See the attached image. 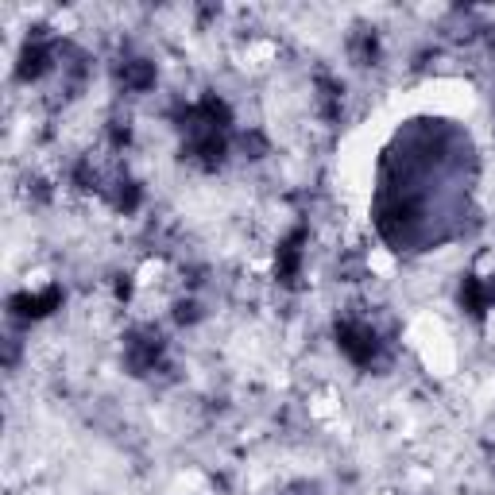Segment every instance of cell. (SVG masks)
Masks as SVG:
<instances>
[{
    "mask_svg": "<svg viewBox=\"0 0 495 495\" xmlns=\"http://www.w3.org/2000/svg\"><path fill=\"white\" fill-rule=\"evenodd\" d=\"M147 271L163 275V271H166V263H163V260H147ZM163 282H166V279H155V291L163 287ZM136 294H151V279H147V275H139V279H136Z\"/></svg>",
    "mask_w": 495,
    "mask_h": 495,
    "instance_id": "1",
    "label": "cell"
}]
</instances>
